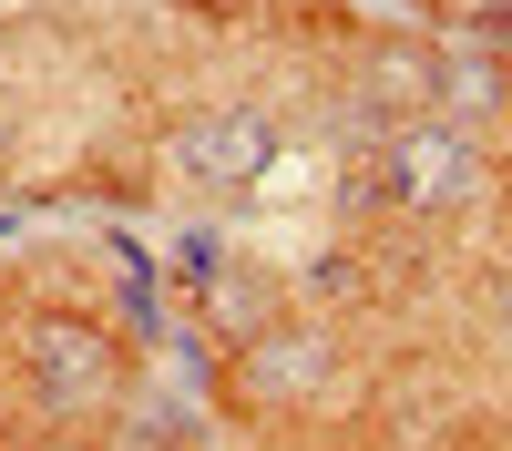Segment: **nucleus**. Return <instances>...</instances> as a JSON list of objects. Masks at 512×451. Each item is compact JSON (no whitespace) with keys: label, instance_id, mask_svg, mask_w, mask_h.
I'll use <instances>...</instances> for the list:
<instances>
[{"label":"nucleus","instance_id":"nucleus-1","mask_svg":"<svg viewBox=\"0 0 512 451\" xmlns=\"http://www.w3.org/2000/svg\"><path fill=\"white\" fill-rule=\"evenodd\" d=\"M31 380L52 410H93L113 390V349H103V328H72V318H41L31 328Z\"/></svg>","mask_w":512,"mask_h":451},{"label":"nucleus","instance_id":"nucleus-3","mask_svg":"<svg viewBox=\"0 0 512 451\" xmlns=\"http://www.w3.org/2000/svg\"><path fill=\"white\" fill-rule=\"evenodd\" d=\"M461 175H472V144H461L451 123H420V134H400V144H390V185H400L410 205H441Z\"/></svg>","mask_w":512,"mask_h":451},{"label":"nucleus","instance_id":"nucleus-2","mask_svg":"<svg viewBox=\"0 0 512 451\" xmlns=\"http://www.w3.org/2000/svg\"><path fill=\"white\" fill-rule=\"evenodd\" d=\"M175 164H185V175H205V185H236V175L267 164V123H256V113H205V123H185Z\"/></svg>","mask_w":512,"mask_h":451}]
</instances>
